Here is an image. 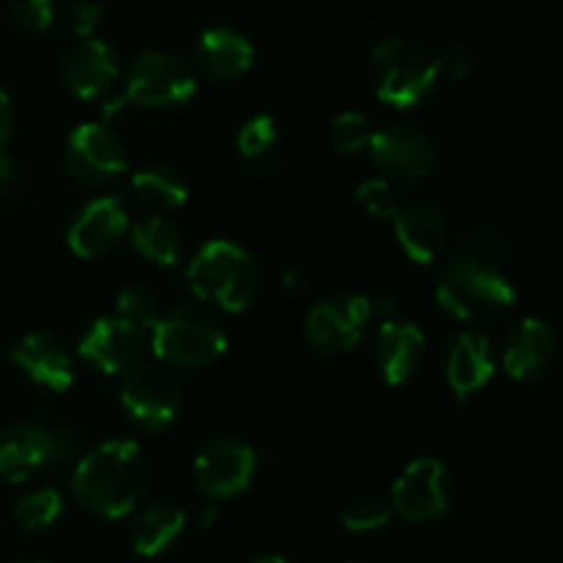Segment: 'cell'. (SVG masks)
Listing matches in <instances>:
<instances>
[{
  "instance_id": "6da1fadb",
  "label": "cell",
  "mask_w": 563,
  "mask_h": 563,
  "mask_svg": "<svg viewBox=\"0 0 563 563\" xmlns=\"http://www.w3.org/2000/svg\"><path fill=\"white\" fill-rule=\"evenodd\" d=\"M148 489V460L132 440H108L75 465L71 493L91 515L126 517Z\"/></svg>"
},
{
  "instance_id": "7a4b0ae2",
  "label": "cell",
  "mask_w": 563,
  "mask_h": 563,
  "mask_svg": "<svg viewBox=\"0 0 563 563\" xmlns=\"http://www.w3.org/2000/svg\"><path fill=\"white\" fill-rule=\"evenodd\" d=\"M438 302L445 313L467 324H489L511 311L517 289L498 269L476 256H462L445 267L438 284Z\"/></svg>"
},
{
  "instance_id": "3957f363",
  "label": "cell",
  "mask_w": 563,
  "mask_h": 563,
  "mask_svg": "<svg viewBox=\"0 0 563 563\" xmlns=\"http://www.w3.org/2000/svg\"><path fill=\"white\" fill-rule=\"evenodd\" d=\"M187 286L201 302L220 311L240 313L258 295V264L245 247L214 240L198 247L187 267Z\"/></svg>"
},
{
  "instance_id": "277c9868",
  "label": "cell",
  "mask_w": 563,
  "mask_h": 563,
  "mask_svg": "<svg viewBox=\"0 0 563 563\" xmlns=\"http://www.w3.org/2000/svg\"><path fill=\"white\" fill-rule=\"evenodd\" d=\"M152 350L165 366L203 368L229 346V333L218 313L207 308H176L152 328Z\"/></svg>"
},
{
  "instance_id": "5b68a950",
  "label": "cell",
  "mask_w": 563,
  "mask_h": 563,
  "mask_svg": "<svg viewBox=\"0 0 563 563\" xmlns=\"http://www.w3.org/2000/svg\"><path fill=\"white\" fill-rule=\"evenodd\" d=\"M434 60L407 38H385L372 55V82L390 108H416L438 82Z\"/></svg>"
},
{
  "instance_id": "8992f818",
  "label": "cell",
  "mask_w": 563,
  "mask_h": 563,
  "mask_svg": "<svg viewBox=\"0 0 563 563\" xmlns=\"http://www.w3.org/2000/svg\"><path fill=\"white\" fill-rule=\"evenodd\" d=\"M77 438L44 423H11L0 429V482L20 484L42 471L75 460Z\"/></svg>"
},
{
  "instance_id": "52a82bcc",
  "label": "cell",
  "mask_w": 563,
  "mask_h": 563,
  "mask_svg": "<svg viewBox=\"0 0 563 563\" xmlns=\"http://www.w3.org/2000/svg\"><path fill=\"white\" fill-rule=\"evenodd\" d=\"M185 394L181 383L165 363H141L124 374L121 407L132 423L146 432H165L179 418Z\"/></svg>"
},
{
  "instance_id": "ba28073f",
  "label": "cell",
  "mask_w": 563,
  "mask_h": 563,
  "mask_svg": "<svg viewBox=\"0 0 563 563\" xmlns=\"http://www.w3.org/2000/svg\"><path fill=\"white\" fill-rule=\"evenodd\" d=\"M64 163L77 185L86 190H104L124 176L130 159H126L124 143L113 130L97 121H86V124H77L66 137Z\"/></svg>"
},
{
  "instance_id": "9c48e42d",
  "label": "cell",
  "mask_w": 563,
  "mask_h": 563,
  "mask_svg": "<svg viewBox=\"0 0 563 563\" xmlns=\"http://www.w3.org/2000/svg\"><path fill=\"white\" fill-rule=\"evenodd\" d=\"M196 97V75L181 58L168 53H143L132 60L126 75V102L137 108H179Z\"/></svg>"
},
{
  "instance_id": "30bf717a",
  "label": "cell",
  "mask_w": 563,
  "mask_h": 563,
  "mask_svg": "<svg viewBox=\"0 0 563 563\" xmlns=\"http://www.w3.org/2000/svg\"><path fill=\"white\" fill-rule=\"evenodd\" d=\"M454 498L451 471L434 456L410 462L390 489V506L407 522H429L445 515Z\"/></svg>"
},
{
  "instance_id": "8fae6325",
  "label": "cell",
  "mask_w": 563,
  "mask_h": 563,
  "mask_svg": "<svg viewBox=\"0 0 563 563\" xmlns=\"http://www.w3.org/2000/svg\"><path fill=\"white\" fill-rule=\"evenodd\" d=\"M368 154L385 179L399 185H418L429 179L438 163L432 137L412 124H388L374 132Z\"/></svg>"
},
{
  "instance_id": "7c38bea8",
  "label": "cell",
  "mask_w": 563,
  "mask_h": 563,
  "mask_svg": "<svg viewBox=\"0 0 563 563\" xmlns=\"http://www.w3.org/2000/svg\"><path fill=\"white\" fill-rule=\"evenodd\" d=\"M374 313V302L363 295H335L308 311L306 339L324 355H344L357 346Z\"/></svg>"
},
{
  "instance_id": "4fadbf2b",
  "label": "cell",
  "mask_w": 563,
  "mask_h": 563,
  "mask_svg": "<svg viewBox=\"0 0 563 563\" xmlns=\"http://www.w3.org/2000/svg\"><path fill=\"white\" fill-rule=\"evenodd\" d=\"M256 462V451L245 440L214 438L198 451L192 473L203 495L214 500H229L251 487Z\"/></svg>"
},
{
  "instance_id": "5bb4252c",
  "label": "cell",
  "mask_w": 563,
  "mask_h": 563,
  "mask_svg": "<svg viewBox=\"0 0 563 563\" xmlns=\"http://www.w3.org/2000/svg\"><path fill=\"white\" fill-rule=\"evenodd\" d=\"M77 352L82 361L91 363L102 374H130L132 368L146 361L148 335L130 319L102 317L86 330Z\"/></svg>"
},
{
  "instance_id": "9a60e30c",
  "label": "cell",
  "mask_w": 563,
  "mask_h": 563,
  "mask_svg": "<svg viewBox=\"0 0 563 563\" xmlns=\"http://www.w3.org/2000/svg\"><path fill=\"white\" fill-rule=\"evenodd\" d=\"M130 231V218L119 196H99L77 209L71 218L66 242L80 258H97L113 251Z\"/></svg>"
},
{
  "instance_id": "2e32d148",
  "label": "cell",
  "mask_w": 563,
  "mask_h": 563,
  "mask_svg": "<svg viewBox=\"0 0 563 563\" xmlns=\"http://www.w3.org/2000/svg\"><path fill=\"white\" fill-rule=\"evenodd\" d=\"M11 363L25 374L31 383L64 394L75 385V355L60 335L36 330L11 346Z\"/></svg>"
},
{
  "instance_id": "e0dca14e",
  "label": "cell",
  "mask_w": 563,
  "mask_h": 563,
  "mask_svg": "<svg viewBox=\"0 0 563 563\" xmlns=\"http://www.w3.org/2000/svg\"><path fill=\"white\" fill-rule=\"evenodd\" d=\"M374 361L385 385L410 383L427 361V335L412 322L385 319L374 339Z\"/></svg>"
},
{
  "instance_id": "ac0fdd59",
  "label": "cell",
  "mask_w": 563,
  "mask_h": 563,
  "mask_svg": "<svg viewBox=\"0 0 563 563\" xmlns=\"http://www.w3.org/2000/svg\"><path fill=\"white\" fill-rule=\"evenodd\" d=\"M256 60V47L245 33L234 27H209L198 36L192 47V64L203 77L218 82L240 80L251 71Z\"/></svg>"
},
{
  "instance_id": "d6986e66",
  "label": "cell",
  "mask_w": 563,
  "mask_h": 563,
  "mask_svg": "<svg viewBox=\"0 0 563 563\" xmlns=\"http://www.w3.org/2000/svg\"><path fill=\"white\" fill-rule=\"evenodd\" d=\"M555 361V335L548 322L526 317L506 335L504 372L517 383H531L544 377Z\"/></svg>"
},
{
  "instance_id": "ffe728a7",
  "label": "cell",
  "mask_w": 563,
  "mask_h": 563,
  "mask_svg": "<svg viewBox=\"0 0 563 563\" xmlns=\"http://www.w3.org/2000/svg\"><path fill=\"white\" fill-rule=\"evenodd\" d=\"M119 58L99 38H80L64 58V82L77 99H97L115 86Z\"/></svg>"
},
{
  "instance_id": "44dd1931",
  "label": "cell",
  "mask_w": 563,
  "mask_h": 563,
  "mask_svg": "<svg viewBox=\"0 0 563 563\" xmlns=\"http://www.w3.org/2000/svg\"><path fill=\"white\" fill-rule=\"evenodd\" d=\"M396 240L407 258L416 264H432L449 247V225L432 203H407L394 214Z\"/></svg>"
},
{
  "instance_id": "7402d4cb",
  "label": "cell",
  "mask_w": 563,
  "mask_h": 563,
  "mask_svg": "<svg viewBox=\"0 0 563 563\" xmlns=\"http://www.w3.org/2000/svg\"><path fill=\"white\" fill-rule=\"evenodd\" d=\"M495 377V355L487 335L460 333L445 352V383L456 399H471Z\"/></svg>"
},
{
  "instance_id": "603a6c76",
  "label": "cell",
  "mask_w": 563,
  "mask_h": 563,
  "mask_svg": "<svg viewBox=\"0 0 563 563\" xmlns=\"http://www.w3.org/2000/svg\"><path fill=\"white\" fill-rule=\"evenodd\" d=\"M185 509L170 504V500H154V504L143 506L130 528L132 550L143 559H154L179 539V533L185 531Z\"/></svg>"
},
{
  "instance_id": "cb8c5ba5",
  "label": "cell",
  "mask_w": 563,
  "mask_h": 563,
  "mask_svg": "<svg viewBox=\"0 0 563 563\" xmlns=\"http://www.w3.org/2000/svg\"><path fill=\"white\" fill-rule=\"evenodd\" d=\"M132 192L143 207L154 209V212H174V209L185 207L190 198V187L187 179L174 168V165L154 163L137 170L132 176Z\"/></svg>"
},
{
  "instance_id": "d4e9b609",
  "label": "cell",
  "mask_w": 563,
  "mask_h": 563,
  "mask_svg": "<svg viewBox=\"0 0 563 563\" xmlns=\"http://www.w3.org/2000/svg\"><path fill=\"white\" fill-rule=\"evenodd\" d=\"M130 242L148 264H157V267H176L185 258L181 231L163 214H148L137 220L130 231Z\"/></svg>"
},
{
  "instance_id": "484cf974",
  "label": "cell",
  "mask_w": 563,
  "mask_h": 563,
  "mask_svg": "<svg viewBox=\"0 0 563 563\" xmlns=\"http://www.w3.org/2000/svg\"><path fill=\"white\" fill-rule=\"evenodd\" d=\"M280 130L273 115H253L236 135V152L253 174H267L280 159Z\"/></svg>"
},
{
  "instance_id": "4316f807",
  "label": "cell",
  "mask_w": 563,
  "mask_h": 563,
  "mask_svg": "<svg viewBox=\"0 0 563 563\" xmlns=\"http://www.w3.org/2000/svg\"><path fill=\"white\" fill-rule=\"evenodd\" d=\"M64 511V498L58 489H36V493L22 495L14 504V520L22 531H44V528L55 526V520Z\"/></svg>"
},
{
  "instance_id": "83f0119b",
  "label": "cell",
  "mask_w": 563,
  "mask_h": 563,
  "mask_svg": "<svg viewBox=\"0 0 563 563\" xmlns=\"http://www.w3.org/2000/svg\"><path fill=\"white\" fill-rule=\"evenodd\" d=\"M390 511H394V506L383 495H355L341 509V526L352 533L377 531V528H383L390 520Z\"/></svg>"
},
{
  "instance_id": "f1b7e54d",
  "label": "cell",
  "mask_w": 563,
  "mask_h": 563,
  "mask_svg": "<svg viewBox=\"0 0 563 563\" xmlns=\"http://www.w3.org/2000/svg\"><path fill=\"white\" fill-rule=\"evenodd\" d=\"M115 313L130 322H135L137 328L152 330L154 324L163 317V302L146 286H126L119 291V300H115Z\"/></svg>"
},
{
  "instance_id": "f546056e",
  "label": "cell",
  "mask_w": 563,
  "mask_h": 563,
  "mask_svg": "<svg viewBox=\"0 0 563 563\" xmlns=\"http://www.w3.org/2000/svg\"><path fill=\"white\" fill-rule=\"evenodd\" d=\"M374 130L368 115L357 113V110H346V113L335 115L333 119V143L339 152L344 154H355L368 148L372 143Z\"/></svg>"
},
{
  "instance_id": "4dcf8cb0",
  "label": "cell",
  "mask_w": 563,
  "mask_h": 563,
  "mask_svg": "<svg viewBox=\"0 0 563 563\" xmlns=\"http://www.w3.org/2000/svg\"><path fill=\"white\" fill-rule=\"evenodd\" d=\"M355 198H357V203L363 207V212L372 214V218H379V220H394L396 209H399V203H396L394 185H390L385 176L383 179L361 181Z\"/></svg>"
},
{
  "instance_id": "1f68e13d",
  "label": "cell",
  "mask_w": 563,
  "mask_h": 563,
  "mask_svg": "<svg viewBox=\"0 0 563 563\" xmlns=\"http://www.w3.org/2000/svg\"><path fill=\"white\" fill-rule=\"evenodd\" d=\"M5 9L22 31H47L55 20L53 0H5Z\"/></svg>"
},
{
  "instance_id": "d6a6232c",
  "label": "cell",
  "mask_w": 563,
  "mask_h": 563,
  "mask_svg": "<svg viewBox=\"0 0 563 563\" xmlns=\"http://www.w3.org/2000/svg\"><path fill=\"white\" fill-rule=\"evenodd\" d=\"M104 9L97 3V0H77L66 9L64 25L71 36L77 38H91L97 33V27L102 25Z\"/></svg>"
},
{
  "instance_id": "836d02e7",
  "label": "cell",
  "mask_w": 563,
  "mask_h": 563,
  "mask_svg": "<svg viewBox=\"0 0 563 563\" xmlns=\"http://www.w3.org/2000/svg\"><path fill=\"white\" fill-rule=\"evenodd\" d=\"M434 66H438V75H445L449 80L460 82L471 75L473 58L465 47H456L454 44V47H445L443 53H440V58L434 60Z\"/></svg>"
},
{
  "instance_id": "e575fe53",
  "label": "cell",
  "mask_w": 563,
  "mask_h": 563,
  "mask_svg": "<svg viewBox=\"0 0 563 563\" xmlns=\"http://www.w3.org/2000/svg\"><path fill=\"white\" fill-rule=\"evenodd\" d=\"M11 126H14V113H11V99L9 93L0 88V154H3L5 143L11 137Z\"/></svg>"
},
{
  "instance_id": "d590c367",
  "label": "cell",
  "mask_w": 563,
  "mask_h": 563,
  "mask_svg": "<svg viewBox=\"0 0 563 563\" xmlns=\"http://www.w3.org/2000/svg\"><path fill=\"white\" fill-rule=\"evenodd\" d=\"M253 563H286V559H280V555H262V559H256Z\"/></svg>"
},
{
  "instance_id": "8d00e7d4",
  "label": "cell",
  "mask_w": 563,
  "mask_h": 563,
  "mask_svg": "<svg viewBox=\"0 0 563 563\" xmlns=\"http://www.w3.org/2000/svg\"><path fill=\"white\" fill-rule=\"evenodd\" d=\"M350 563H357V561H350Z\"/></svg>"
}]
</instances>
